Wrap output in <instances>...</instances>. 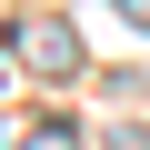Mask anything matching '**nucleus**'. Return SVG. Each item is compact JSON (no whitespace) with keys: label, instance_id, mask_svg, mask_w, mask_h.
Masks as SVG:
<instances>
[{"label":"nucleus","instance_id":"nucleus-1","mask_svg":"<svg viewBox=\"0 0 150 150\" xmlns=\"http://www.w3.org/2000/svg\"><path fill=\"white\" fill-rule=\"evenodd\" d=\"M20 50H30L40 70H70V60H80V40H70L60 20H30V30H20Z\"/></svg>","mask_w":150,"mask_h":150},{"label":"nucleus","instance_id":"nucleus-3","mask_svg":"<svg viewBox=\"0 0 150 150\" xmlns=\"http://www.w3.org/2000/svg\"><path fill=\"white\" fill-rule=\"evenodd\" d=\"M120 10H130V30H150V0H120Z\"/></svg>","mask_w":150,"mask_h":150},{"label":"nucleus","instance_id":"nucleus-2","mask_svg":"<svg viewBox=\"0 0 150 150\" xmlns=\"http://www.w3.org/2000/svg\"><path fill=\"white\" fill-rule=\"evenodd\" d=\"M20 150H70V120H40V130H30Z\"/></svg>","mask_w":150,"mask_h":150}]
</instances>
